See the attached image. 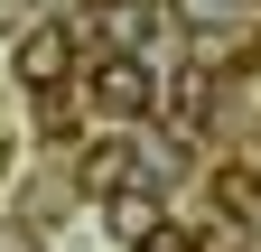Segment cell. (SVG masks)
<instances>
[{"label": "cell", "instance_id": "277c9868", "mask_svg": "<svg viewBox=\"0 0 261 252\" xmlns=\"http://www.w3.org/2000/svg\"><path fill=\"white\" fill-rule=\"evenodd\" d=\"M149 224H168V215H159V196H140V187H112V234H130V243H140Z\"/></svg>", "mask_w": 261, "mask_h": 252}, {"label": "cell", "instance_id": "6da1fadb", "mask_svg": "<svg viewBox=\"0 0 261 252\" xmlns=\"http://www.w3.org/2000/svg\"><path fill=\"white\" fill-rule=\"evenodd\" d=\"M10 66H19V93H56L65 75H75V28H65V19H28Z\"/></svg>", "mask_w": 261, "mask_h": 252}, {"label": "cell", "instance_id": "7a4b0ae2", "mask_svg": "<svg viewBox=\"0 0 261 252\" xmlns=\"http://www.w3.org/2000/svg\"><path fill=\"white\" fill-rule=\"evenodd\" d=\"M93 112H112V121L149 112V66L140 56H103V66H93Z\"/></svg>", "mask_w": 261, "mask_h": 252}, {"label": "cell", "instance_id": "5b68a950", "mask_svg": "<svg viewBox=\"0 0 261 252\" xmlns=\"http://www.w3.org/2000/svg\"><path fill=\"white\" fill-rule=\"evenodd\" d=\"M130 252H196V234H177V224H149V234L130 243Z\"/></svg>", "mask_w": 261, "mask_h": 252}, {"label": "cell", "instance_id": "3957f363", "mask_svg": "<svg viewBox=\"0 0 261 252\" xmlns=\"http://www.w3.org/2000/svg\"><path fill=\"white\" fill-rule=\"evenodd\" d=\"M93 19H103V47L112 56H140V38L159 28V0H93Z\"/></svg>", "mask_w": 261, "mask_h": 252}]
</instances>
